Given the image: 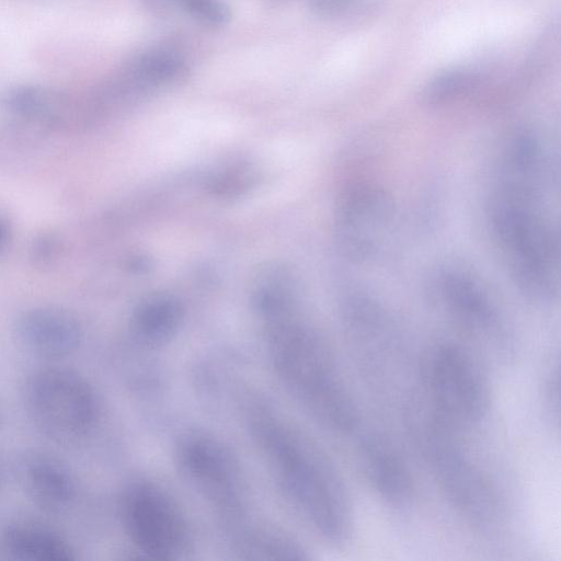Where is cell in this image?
Wrapping results in <instances>:
<instances>
[{"instance_id":"15","label":"cell","mask_w":561,"mask_h":561,"mask_svg":"<svg viewBox=\"0 0 561 561\" xmlns=\"http://www.w3.org/2000/svg\"><path fill=\"white\" fill-rule=\"evenodd\" d=\"M182 320L180 301L171 294L154 293L137 304L130 317V329L138 342L159 346L178 333Z\"/></svg>"},{"instance_id":"12","label":"cell","mask_w":561,"mask_h":561,"mask_svg":"<svg viewBox=\"0 0 561 561\" xmlns=\"http://www.w3.org/2000/svg\"><path fill=\"white\" fill-rule=\"evenodd\" d=\"M14 331L25 350L48 360L72 355L82 340L78 319L57 307H36L24 311L19 316Z\"/></svg>"},{"instance_id":"20","label":"cell","mask_w":561,"mask_h":561,"mask_svg":"<svg viewBox=\"0 0 561 561\" xmlns=\"http://www.w3.org/2000/svg\"><path fill=\"white\" fill-rule=\"evenodd\" d=\"M353 0H310L311 8L320 15H334L346 9Z\"/></svg>"},{"instance_id":"2","label":"cell","mask_w":561,"mask_h":561,"mask_svg":"<svg viewBox=\"0 0 561 561\" xmlns=\"http://www.w3.org/2000/svg\"><path fill=\"white\" fill-rule=\"evenodd\" d=\"M233 396L239 421L286 502L325 543L348 542L351 497L329 456L266 394L245 388Z\"/></svg>"},{"instance_id":"11","label":"cell","mask_w":561,"mask_h":561,"mask_svg":"<svg viewBox=\"0 0 561 561\" xmlns=\"http://www.w3.org/2000/svg\"><path fill=\"white\" fill-rule=\"evenodd\" d=\"M359 470L376 496L392 508H403L414 494L410 468L394 444L381 432L362 425L352 437Z\"/></svg>"},{"instance_id":"6","label":"cell","mask_w":561,"mask_h":561,"mask_svg":"<svg viewBox=\"0 0 561 561\" xmlns=\"http://www.w3.org/2000/svg\"><path fill=\"white\" fill-rule=\"evenodd\" d=\"M423 399L432 413L460 433L488 416L492 393L486 373L465 346L440 342L420 363Z\"/></svg>"},{"instance_id":"19","label":"cell","mask_w":561,"mask_h":561,"mask_svg":"<svg viewBox=\"0 0 561 561\" xmlns=\"http://www.w3.org/2000/svg\"><path fill=\"white\" fill-rule=\"evenodd\" d=\"M60 251L59 239L51 233L37 236L30 248L31 259L36 265L50 264Z\"/></svg>"},{"instance_id":"7","label":"cell","mask_w":561,"mask_h":561,"mask_svg":"<svg viewBox=\"0 0 561 561\" xmlns=\"http://www.w3.org/2000/svg\"><path fill=\"white\" fill-rule=\"evenodd\" d=\"M22 398L34 426L59 444L84 440L101 422L102 405L94 387L67 367L47 365L31 371Z\"/></svg>"},{"instance_id":"9","label":"cell","mask_w":561,"mask_h":561,"mask_svg":"<svg viewBox=\"0 0 561 561\" xmlns=\"http://www.w3.org/2000/svg\"><path fill=\"white\" fill-rule=\"evenodd\" d=\"M428 288L433 302L458 329L501 359L514 356L515 340L506 319L474 275L457 266L439 267Z\"/></svg>"},{"instance_id":"5","label":"cell","mask_w":561,"mask_h":561,"mask_svg":"<svg viewBox=\"0 0 561 561\" xmlns=\"http://www.w3.org/2000/svg\"><path fill=\"white\" fill-rule=\"evenodd\" d=\"M458 434L435 422L413 439L457 516L474 533L495 537L506 525L504 500L488 472L459 442Z\"/></svg>"},{"instance_id":"4","label":"cell","mask_w":561,"mask_h":561,"mask_svg":"<svg viewBox=\"0 0 561 561\" xmlns=\"http://www.w3.org/2000/svg\"><path fill=\"white\" fill-rule=\"evenodd\" d=\"M179 471L215 518L230 550L241 559H302L305 549L265 518L237 456L202 430L184 432L174 448Z\"/></svg>"},{"instance_id":"16","label":"cell","mask_w":561,"mask_h":561,"mask_svg":"<svg viewBox=\"0 0 561 561\" xmlns=\"http://www.w3.org/2000/svg\"><path fill=\"white\" fill-rule=\"evenodd\" d=\"M157 13H184L195 21L210 26L226 23L228 8L220 0H146Z\"/></svg>"},{"instance_id":"14","label":"cell","mask_w":561,"mask_h":561,"mask_svg":"<svg viewBox=\"0 0 561 561\" xmlns=\"http://www.w3.org/2000/svg\"><path fill=\"white\" fill-rule=\"evenodd\" d=\"M3 552L21 561H72V546L58 533L43 525L16 522L3 528L0 535Z\"/></svg>"},{"instance_id":"1","label":"cell","mask_w":561,"mask_h":561,"mask_svg":"<svg viewBox=\"0 0 561 561\" xmlns=\"http://www.w3.org/2000/svg\"><path fill=\"white\" fill-rule=\"evenodd\" d=\"M252 305L266 356L295 403L320 427L352 438L359 409L321 332L306 317L296 279L268 277L252 288Z\"/></svg>"},{"instance_id":"13","label":"cell","mask_w":561,"mask_h":561,"mask_svg":"<svg viewBox=\"0 0 561 561\" xmlns=\"http://www.w3.org/2000/svg\"><path fill=\"white\" fill-rule=\"evenodd\" d=\"M19 473L27 496L48 513H61L77 499L78 484L73 473L50 454L25 453L19 460Z\"/></svg>"},{"instance_id":"23","label":"cell","mask_w":561,"mask_h":561,"mask_svg":"<svg viewBox=\"0 0 561 561\" xmlns=\"http://www.w3.org/2000/svg\"><path fill=\"white\" fill-rule=\"evenodd\" d=\"M1 482H2V478H1V471H0V488H1Z\"/></svg>"},{"instance_id":"21","label":"cell","mask_w":561,"mask_h":561,"mask_svg":"<svg viewBox=\"0 0 561 561\" xmlns=\"http://www.w3.org/2000/svg\"><path fill=\"white\" fill-rule=\"evenodd\" d=\"M12 239L11 225L7 218L0 215V254L3 253Z\"/></svg>"},{"instance_id":"17","label":"cell","mask_w":561,"mask_h":561,"mask_svg":"<svg viewBox=\"0 0 561 561\" xmlns=\"http://www.w3.org/2000/svg\"><path fill=\"white\" fill-rule=\"evenodd\" d=\"M471 77L459 69H450L438 73L424 87L423 101L432 106L453 102L461 96L469 88Z\"/></svg>"},{"instance_id":"22","label":"cell","mask_w":561,"mask_h":561,"mask_svg":"<svg viewBox=\"0 0 561 561\" xmlns=\"http://www.w3.org/2000/svg\"><path fill=\"white\" fill-rule=\"evenodd\" d=\"M237 179H238V175H236V176L233 178V182H234L236 186H237L238 181H239V180H237ZM230 180H232V179H231V178H229V179L225 180V181L227 182L226 187H228V185L230 184Z\"/></svg>"},{"instance_id":"3","label":"cell","mask_w":561,"mask_h":561,"mask_svg":"<svg viewBox=\"0 0 561 561\" xmlns=\"http://www.w3.org/2000/svg\"><path fill=\"white\" fill-rule=\"evenodd\" d=\"M548 164L536 153L499 156L486 198L489 233L518 290L538 304L559 290L558 229L547 208Z\"/></svg>"},{"instance_id":"18","label":"cell","mask_w":561,"mask_h":561,"mask_svg":"<svg viewBox=\"0 0 561 561\" xmlns=\"http://www.w3.org/2000/svg\"><path fill=\"white\" fill-rule=\"evenodd\" d=\"M541 403L546 419L552 427L559 428L560 423V364L557 356L550 360L543 371L541 383Z\"/></svg>"},{"instance_id":"10","label":"cell","mask_w":561,"mask_h":561,"mask_svg":"<svg viewBox=\"0 0 561 561\" xmlns=\"http://www.w3.org/2000/svg\"><path fill=\"white\" fill-rule=\"evenodd\" d=\"M394 224L393 201L375 183L350 185L339 198L334 216L336 242L353 263L376 261L389 244Z\"/></svg>"},{"instance_id":"8","label":"cell","mask_w":561,"mask_h":561,"mask_svg":"<svg viewBox=\"0 0 561 561\" xmlns=\"http://www.w3.org/2000/svg\"><path fill=\"white\" fill-rule=\"evenodd\" d=\"M123 528L139 553L149 559H179L188 550L191 534L181 507L159 483L137 478L119 497Z\"/></svg>"}]
</instances>
